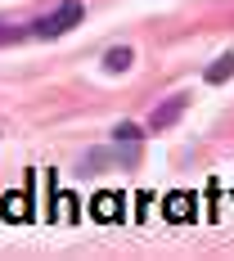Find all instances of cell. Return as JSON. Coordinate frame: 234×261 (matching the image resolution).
<instances>
[{
    "mask_svg": "<svg viewBox=\"0 0 234 261\" xmlns=\"http://www.w3.org/2000/svg\"><path fill=\"white\" fill-rule=\"evenodd\" d=\"M81 14H86L81 0H63L54 14H45V18L36 23V36H63V32H72V27L81 23Z\"/></svg>",
    "mask_w": 234,
    "mask_h": 261,
    "instance_id": "cell-1",
    "label": "cell"
},
{
    "mask_svg": "<svg viewBox=\"0 0 234 261\" xmlns=\"http://www.w3.org/2000/svg\"><path fill=\"white\" fill-rule=\"evenodd\" d=\"M185 104H189V95H171V99H167L162 108H153L149 126H153V130H167V126H171V122H176V117L185 113Z\"/></svg>",
    "mask_w": 234,
    "mask_h": 261,
    "instance_id": "cell-2",
    "label": "cell"
},
{
    "mask_svg": "<svg viewBox=\"0 0 234 261\" xmlns=\"http://www.w3.org/2000/svg\"><path fill=\"white\" fill-rule=\"evenodd\" d=\"M135 149H122V153H104V149H90L86 153V171H99V162H122V167H135Z\"/></svg>",
    "mask_w": 234,
    "mask_h": 261,
    "instance_id": "cell-3",
    "label": "cell"
},
{
    "mask_svg": "<svg viewBox=\"0 0 234 261\" xmlns=\"http://www.w3.org/2000/svg\"><path fill=\"white\" fill-rule=\"evenodd\" d=\"M225 77H234V54H221V59L207 68V81H212V86H216V81H225Z\"/></svg>",
    "mask_w": 234,
    "mask_h": 261,
    "instance_id": "cell-4",
    "label": "cell"
},
{
    "mask_svg": "<svg viewBox=\"0 0 234 261\" xmlns=\"http://www.w3.org/2000/svg\"><path fill=\"white\" fill-rule=\"evenodd\" d=\"M104 68H108V72H126V68H131V50H126V45H122V50H108L104 54Z\"/></svg>",
    "mask_w": 234,
    "mask_h": 261,
    "instance_id": "cell-5",
    "label": "cell"
},
{
    "mask_svg": "<svg viewBox=\"0 0 234 261\" xmlns=\"http://www.w3.org/2000/svg\"><path fill=\"white\" fill-rule=\"evenodd\" d=\"M140 135H144V130H140V126H131V122H122V126H113V140H131V144H135Z\"/></svg>",
    "mask_w": 234,
    "mask_h": 261,
    "instance_id": "cell-6",
    "label": "cell"
},
{
    "mask_svg": "<svg viewBox=\"0 0 234 261\" xmlns=\"http://www.w3.org/2000/svg\"><path fill=\"white\" fill-rule=\"evenodd\" d=\"M185 203H189V198H185V194H176V198L167 203V216H176V221H180L185 212H189V207H185Z\"/></svg>",
    "mask_w": 234,
    "mask_h": 261,
    "instance_id": "cell-7",
    "label": "cell"
},
{
    "mask_svg": "<svg viewBox=\"0 0 234 261\" xmlns=\"http://www.w3.org/2000/svg\"><path fill=\"white\" fill-rule=\"evenodd\" d=\"M18 36H23V32L14 23H0V45H9V41H18Z\"/></svg>",
    "mask_w": 234,
    "mask_h": 261,
    "instance_id": "cell-8",
    "label": "cell"
},
{
    "mask_svg": "<svg viewBox=\"0 0 234 261\" xmlns=\"http://www.w3.org/2000/svg\"><path fill=\"white\" fill-rule=\"evenodd\" d=\"M95 203H99V207H95L99 216H113V203H117V198H113V194H104V198H95Z\"/></svg>",
    "mask_w": 234,
    "mask_h": 261,
    "instance_id": "cell-9",
    "label": "cell"
}]
</instances>
